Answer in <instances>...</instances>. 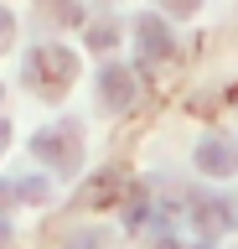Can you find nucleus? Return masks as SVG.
Here are the masks:
<instances>
[{
    "instance_id": "nucleus-1",
    "label": "nucleus",
    "mask_w": 238,
    "mask_h": 249,
    "mask_svg": "<svg viewBox=\"0 0 238 249\" xmlns=\"http://www.w3.org/2000/svg\"><path fill=\"white\" fill-rule=\"evenodd\" d=\"M26 68H32V83H36V89H47V93H57V89L67 83V78L78 73L73 52H67V47H52V42H47V47H36Z\"/></svg>"
},
{
    "instance_id": "nucleus-2",
    "label": "nucleus",
    "mask_w": 238,
    "mask_h": 249,
    "mask_svg": "<svg viewBox=\"0 0 238 249\" xmlns=\"http://www.w3.org/2000/svg\"><path fill=\"white\" fill-rule=\"evenodd\" d=\"M32 145H36L42 161H52V166H78V135H73V130H42Z\"/></svg>"
},
{
    "instance_id": "nucleus-3",
    "label": "nucleus",
    "mask_w": 238,
    "mask_h": 249,
    "mask_svg": "<svg viewBox=\"0 0 238 249\" xmlns=\"http://www.w3.org/2000/svg\"><path fill=\"white\" fill-rule=\"evenodd\" d=\"M197 161H202L207 171H233V161H238V145H228V140H207L202 151H197Z\"/></svg>"
},
{
    "instance_id": "nucleus-4",
    "label": "nucleus",
    "mask_w": 238,
    "mask_h": 249,
    "mask_svg": "<svg viewBox=\"0 0 238 249\" xmlns=\"http://www.w3.org/2000/svg\"><path fill=\"white\" fill-rule=\"evenodd\" d=\"M129 93H135V89H129V73H125V68H109V73H104V104H109V109H125Z\"/></svg>"
},
{
    "instance_id": "nucleus-5",
    "label": "nucleus",
    "mask_w": 238,
    "mask_h": 249,
    "mask_svg": "<svg viewBox=\"0 0 238 249\" xmlns=\"http://www.w3.org/2000/svg\"><path fill=\"white\" fill-rule=\"evenodd\" d=\"M140 42H145V52H166V26H160V21H150V16H145L140 21Z\"/></svg>"
},
{
    "instance_id": "nucleus-6",
    "label": "nucleus",
    "mask_w": 238,
    "mask_h": 249,
    "mask_svg": "<svg viewBox=\"0 0 238 249\" xmlns=\"http://www.w3.org/2000/svg\"><path fill=\"white\" fill-rule=\"evenodd\" d=\"M42 16H52V21H78V5H73V0H42Z\"/></svg>"
},
{
    "instance_id": "nucleus-7",
    "label": "nucleus",
    "mask_w": 238,
    "mask_h": 249,
    "mask_svg": "<svg viewBox=\"0 0 238 249\" xmlns=\"http://www.w3.org/2000/svg\"><path fill=\"white\" fill-rule=\"evenodd\" d=\"M11 31H16V21H11V11H5V5H0V47L11 42Z\"/></svg>"
},
{
    "instance_id": "nucleus-8",
    "label": "nucleus",
    "mask_w": 238,
    "mask_h": 249,
    "mask_svg": "<svg viewBox=\"0 0 238 249\" xmlns=\"http://www.w3.org/2000/svg\"><path fill=\"white\" fill-rule=\"evenodd\" d=\"M166 5H171V11H191V0H166Z\"/></svg>"
},
{
    "instance_id": "nucleus-9",
    "label": "nucleus",
    "mask_w": 238,
    "mask_h": 249,
    "mask_svg": "<svg viewBox=\"0 0 238 249\" xmlns=\"http://www.w3.org/2000/svg\"><path fill=\"white\" fill-rule=\"evenodd\" d=\"M5 140H11V130H5V124H0V151H5Z\"/></svg>"
},
{
    "instance_id": "nucleus-10",
    "label": "nucleus",
    "mask_w": 238,
    "mask_h": 249,
    "mask_svg": "<svg viewBox=\"0 0 238 249\" xmlns=\"http://www.w3.org/2000/svg\"><path fill=\"white\" fill-rule=\"evenodd\" d=\"M5 239H11V233H5V223H0V249H5Z\"/></svg>"
}]
</instances>
